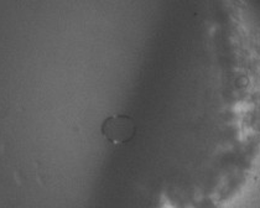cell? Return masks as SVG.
I'll return each instance as SVG.
<instances>
[{"mask_svg": "<svg viewBox=\"0 0 260 208\" xmlns=\"http://www.w3.org/2000/svg\"><path fill=\"white\" fill-rule=\"evenodd\" d=\"M106 133L110 139L114 142H124L132 135L133 126L132 123L126 118L118 117L112 118L106 126Z\"/></svg>", "mask_w": 260, "mask_h": 208, "instance_id": "1", "label": "cell"}]
</instances>
